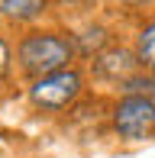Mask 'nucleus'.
Instances as JSON below:
<instances>
[{
  "label": "nucleus",
  "mask_w": 155,
  "mask_h": 158,
  "mask_svg": "<svg viewBox=\"0 0 155 158\" xmlns=\"http://www.w3.org/2000/svg\"><path fill=\"white\" fill-rule=\"evenodd\" d=\"M71 55H74V45L58 32H32L16 48L19 68L36 81L45 74H55V71H65Z\"/></svg>",
  "instance_id": "f257e3e1"
},
{
  "label": "nucleus",
  "mask_w": 155,
  "mask_h": 158,
  "mask_svg": "<svg viewBox=\"0 0 155 158\" xmlns=\"http://www.w3.org/2000/svg\"><path fill=\"white\" fill-rule=\"evenodd\" d=\"M113 126L123 139H152L155 135V100L145 94H126L113 110Z\"/></svg>",
  "instance_id": "f03ea898"
},
{
  "label": "nucleus",
  "mask_w": 155,
  "mask_h": 158,
  "mask_svg": "<svg viewBox=\"0 0 155 158\" xmlns=\"http://www.w3.org/2000/svg\"><path fill=\"white\" fill-rule=\"evenodd\" d=\"M78 94H81V74L74 68L45 74L39 81H32V87H29V100L39 110H65L68 103L78 100Z\"/></svg>",
  "instance_id": "7ed1b4c3"
},
{
  "label": "nucleus",
  "mask_w": 155,
  "mask_h": 158,
  "mask_svg": "<svg viewBox=\"0 0 155 158\" xmlns=\"http://www.w3.org/2000/svg\"><path fill=\"white\" fill-rule=\"evenodd\" d=\"M48 0H0V16L13 19V23H29L45 13Z\"/></svg>",
  "instance_id": "20e7f679"
},
{
  "label": "nucleus",
  "mask_w": 155,
  "mask_h": 158,
  "mask_svg": "<svg viewBox=\"0 0 155 158\" xmlns=\"http://www.w3.org/2000/svg\"><path fill=\"white\" fill-rule=\"evenodd\" d=\"M97 64V71H100L103 77H126L129 74L132 68H136V58H132L129 52H123V48H119V52H110V55H100V58L94 61Z\"/></svg>",
  "instance_id": "39448f33"
},
{
  "label": "nucleus",
  "mask_w": 155,
  "mask_h": 158,
  "mask_svg": "<svg viewBox=\"0 0 155 158\" xmlns=\"http://www.w3.org/2000/svg\"><path fill=\"white\" fill-rule=\"evenodd\" d=\"M136 61L139 68L145 71H155V19L139 32V42H136Z\"/></svg>",
  "instance_id": "423d86ee"
},
{
  "label": "nucleus",
  "mask_w": 155,
  "mask_h": 158,
  "mask_svg": "<svg viewBox=\"0 0 155 158\" xmlns=\"http://www.w3.org/2000/svg\"><path fill=\"white\" fill-rule=\"evenodd\" d=\"M6 68H10V45L0 39V77L6 74Z\"/></svg>",
  "instance_id": "0eeeda50"
},
{
  "label": "nucleus",
  "mask_w": 155,
  "mask_h": 158,
  "mask_svg": "<svg viewBox=\"0 0 155 158\" xmlns=\"http://www.w3.org/2000/svg\"><path fill=\"white\" fill-rule=\"evenodd\" d=\"M61 3H84V0H61Z\"/></svg>",
  "instance_id": "6e6552de"
},
{
  "label": "nucleus",
  "mask_w": 155,
  "mask_h": 158,
  "mask_svg": "<svg viewBox=\"0 0 155 158\" xmlns=\"http://www.w3.org/2000/svg\"><path fill=\"white\" fill-rule=\"evenodd\" d=\"M152 100H155V97H152Z\"/></svg>",
  "instance_id": "1a4fd4ad"
}]
</instances>
